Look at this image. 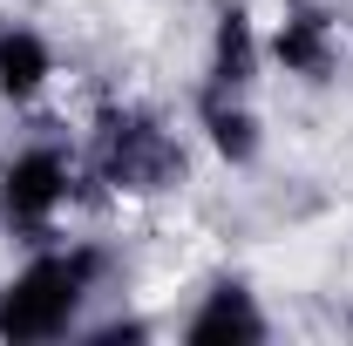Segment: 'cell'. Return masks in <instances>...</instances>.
Here are the masks:
<instances>
[{
    "label": "cell",
    "instance_id": "obj_7",
    "mask_svg": "<svg viewBox=\"0 0 353 346\" xmlns=\"http://www.w3.org/2000/svg\"><path fill=\"white\" fill-rule=\"evenodd\" d=\"M48 75V48L34 34H0V88L7 95H34Z\"/></svg>",
    "mask_w": 353,
    "mask_h": 346
},
{
    "label": "cell",
    "instance_id": "obj_5",
    "mask_svg": "<svg viewBox=\"0 0 353 346\" xmlns=\"http://www.w3.org/2000/svg\"><path fill=\"white\" fill-rule=\"evenodd\" d=\"M259 333H265V319L252 312V299H245L238 285H224L218 299L190 319V340H197V346H218V340H259Z\"/></svg>",
    "mask_w": 353,
    "mask_h": 346
},
{
    "label": "cell",
    "instance_id": "obj_8",
    "mask_svg": "<svg viewBox=\"0 0 353 346\" xmlns=\"http://www.w3.org/2000/svg\"><path fill=\"white\" fill-rule=\"evenodd\" d=\"M204 123H211V143H218L231 163H245V156L259 150V136H252V116L224 109V88H211V95H204Z\"/></svg>",
    "mask_w": 353,
    "mask_h": 346
},
{
    "label": "cell",
    "instance_id": "obj_2",
    "mask_svg": "<svg viewBox=\"0 0 353 346\" xmlns=\"http://www.w3.org/2000/svg\"><path fill=\"white\" fill-rule=\"evenodd\" d=\"M95 170H102V183H116L130 197H157V190H170L176 176H183V150L150 116H116V123H102Z\"/></svg>",
    "mask_w": 353,
    "mask_h": 346
},
{
    "label": "cell",
    "instance_id": "obj_1",
    "mask_svg": "<svg viewBox=\"0 0 353 346\" xmlns=\"http://www.w3.org/2000/svg\"><path fill=\"white\" fill-rule=\"evenodd\" d=\"M95 272H102L95 252L34 258L0 292V340H54V333H68V319H75V305H82Z\"/></svg>",
    "mask_w": 353,
    "mask_h": 346
},
{
    "label": "cell",
    "instance_id": "obj_4",
    "mask_svg": "<svg viewBox=\"0 0 353 346\" xmlns=\"http://www.w3.org/2000/svg\"><path fill=\"white\" fill-rule=\"evenodd\" d=\"M279 61L299 68V75H326L333 68V34H326V14L299 7L285 28H279Z\"/></svg>",
    "mask_w": 353,
    "mask_h": 346
},
{
    "label": "cell",
    "instance_id": "obj_3",
    "mask_svg": "<svg viewBox=\"0 0 353 346\" xmlns=\"http://www.w3.org/2000/svg\"><path fill=\"white\" fill-rule=\"evenodd\" d=\"M61 197H68V163H61L54 150H28V156L7 170V190H0V204H7L14 224H41Z\"/></svg>",
    "mask_w": 353,
    "mask_h": 346
},
{
    "label": "cell",
    "instance_id": "obj_6",
    "mask_svg": "<svg viewBox=\"0 0 353 346\" xmlns=\"http://www.w3.org/2000/svg\"><path fill=\"white\" fill-rule=\"evenodd\" d=\"M252 61H259V48H252V28H245V14L231 7V14L218 21V61H211L218 88H245V82H252Z\"/></svg>",
    "mask_w": 353,
    "mask_h": 346
}]
</instances>
